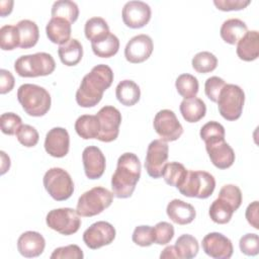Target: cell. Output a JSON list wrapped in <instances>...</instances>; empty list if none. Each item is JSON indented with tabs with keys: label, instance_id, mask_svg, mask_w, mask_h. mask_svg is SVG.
Returning <instances> with one entry per match:
<instances>
[{
	"label": "cell",
	"instance_id": "cell-1",
	"mask_svg": "<svg viewBox=\"0 0 259 259\" xmlns=\"http://www.w3.org/2000/svg\"><path fill=\"white\" fill-rule=\"evenodd\" d=\"M113 82V72L105 64L96 65L86 74L76 92V102L79 106L89 108L97 105L103 93Z\"/></svg>",
	"mask_w": 259,
	"mask_h": 259
},
{
	"label": "cell",
	"instance_id": "cell-2",
	"mask_svg": "<svg viewBox=\"0 0 259 259\" xmlns=\"http://www.w3.org/2000/svg\"><path fill=\"white\" fill-rule=\"evenodd\" d=\"M141 170V162L136 154L128 152L121 154L111 177L113 195L117 198L131 197L140 180Z\"/></svg>",
	"mask_w": 259,
	"mask_h": 259
},
{
	"label": "cell",
	"instance_id": "cell-3",
	"mask_svg": "<svg viewBox=\"0 0 259 259\" xmlns=\"http://www.w3.org/2000/svg\"><path fill=\"white\" fill-rule=\"evenodd\" d=\"M17 99L25 113L30 116H44L51 108L50 93L41 86L35 84H22L17 90Z\"/></svg>",
	"mask_w": 259,
	"mask_h": 259
},
{
	"label": "cell",
	"instance_id": "cell-4",
	"mask_svg": "<svg viewBox=\"0 0 259 259\" xmlns=\"http://www.w3.org/2000/svg\"><path fill=\"white\" fill-rule=\"evenodd\" d=\"M56 69V63L52 55L48 53H35L19 57L14 62V70L20 77L34 78L51 75Z\"/></svg>",
	"mask_w": 259,
	"mask_h": 259
},
{
	"label": "cell",
	"instance_id": "cell-5",
	"mask_svg": "<svg viewBox=\"0 0 259 259\" xmlns=\"http://www.w3.org/2000/svg\"><path fill=\"white\" fill-rule=\"evenodd\" d=\"M113 196L112 191L107 188L102 186L93 187L81 194L76 210L80 217L84 218L97 215L111 205Z\"/></svg>",
	"mask_w": 259,
	"mask_h": 259
},
{
	"label": "cell",
	"instance_id": "cell-6",
	"mask_svg": "<svg viewBox=\"0 0 259 259\" xmlns=\"http://www.w3.org/2000/svg\"><path fill=\"white\" fill-rule=\"evenodd\" d=\"M214 188L215 180L210 173L188 170L184 182L177 189L186 197L205 199L212 194Z\"/></svg>",
	"mask_w": 259,
	"mask_h": 259
},
{
	"label": "cell",
	"instance_id": "cell-7",
	"mask_svg": "<svg viewBox=\"0 0 259 259\" xmlns=\"http://www.w3.org/2000/svg\"><path fill=\"white\" fill-rule=\"evenodd\" d=\"M217 103L219 112L225 119L230 121L237 120L243 111L245 93L238 85L226 84L219 95Z\"/></svg>",
	"mask_w": 259,
	"mask_h": 259
},
{
	"label": "cell",
	"instance_id": "cell-8",
	"mask_svg": "<svg viewBox=\"0 0 259 259\" xmlns=\"http://www.w3.org/2000/svg\"><path fill=\"white\" fill-rule=\"evenodd\" d=\"M42 183L48 193L57 201L67 200L74 192V182L63 168L49 169L44 175Z\"/></svg>",
	"mask_w": 259,
	"mask_h": 259
},
{
	"label": "cell",
	"instance_id": "cell-9",
	"mask_svg": "<svg viewBox=\"0 0 259 259\" xmlns=\"http://www.w3.org/2000/svg\"><path fill=\"white\" fill-rule=\"evenodd\" d=\"M48 227L62 235L70 236L78 232L81 227V219L76 209L71 207L55 208L46 217Z\"/></svg>",
	"mask_w": 259,
	"mask_h": 259
},
{
	"label": "cell",
	"instance_id": "cell-10",
	"mask_svg": "<svg viewBox=\"0 0 259 259\" xmlns=\"http://www.w3.org/2000/svg\"><path fill=\"white\" fill-rule=\"evenodd\" d=\"M96 116L100 124L97 140L104 143H110L116 140L121 123L120 111L112 105H105L99 109Z\"/></svg>",
	"mask_w": 259,
	"mask_h": 259
},
{
	"label": "cell",
	"instance_id": "cell-11",
	"mask_svg": "<svg viewBox=\"0 0 259 259\" xmlns=\"http://www.w3.org/2000/svg\"><path fill=\"white\" fill-rule=\"evenodd\" d=\"M154 130L164 142H174L183 134V127L176 114L170 109H162L156 113L153 121Z\"/></svg>",
	"mask_w": 259,
	"mask_h": 259
},
{
	"label": "cell",
	"instance_id": "cell-12",
	"mask_svg": "<svg viewBox=\"0 0 259 259\" xmlns=\"http://www.w3.org/2000/svg\"><path fill=\"white\" fill-rule=\"evenodd\" d=\"M168 144L161 139L154 140L149 144L145 158V168L150 177L157 179L162 176L164 166L168 160Z\"/></svg>",
	"mask_w": 259,
	"mask_h": 259
},
{
	"label": "cell",
	"instance_id": "cell-13",
	"mask_svg": "<svg viewBox=\"0 0 259 259\" xmlns=\"http://www.w3.org/2000/svg\"><path fill=\"white\" fill-rule=\"evenodd\" d=\"M115 229L110 223L99 221L84 231L83 242L88 248L96 250L111 244L115 239Z\"/></svg>",
	"mask_w": 259,
	"mask_h": 259
},
{
	"label": "cell",
	"instance_id": "cell-14",
	"mask_svg": "<svg viewBox=\"0 0 259 259\" xmlns=\"http://www.w3.org/2000/svg\"><path fill=\"white\" fill-rule=\"evenodd\" d=\"M201 245L204 253L214 259H229L232 257L234 252L231 240L218 232L205 235L202 239Z\"/></svg>",
	"mask_w": 259,
	"mask_h": 259
},
{
	"label": "cell",
	"instance_id": "cell-15",
	"mask_svg": "<svg viewBox=\"0 0 259 259\" xmlns=\"http://www.w3.org/2000/svg\"><path fill=\"white\" fill-rule=\"evenodd\" d=\"M151 7L143 1H128L121 12L123 23L130 28H142L151 19Z\"/></svg>",
	"mask_w": 259,
	"mask_h": 259
},
{
	"label": "cell",
	"instance_id": "cell-16",
	"mask_svg": "<svg viewBox=\"0 0 259 259\" xmlns=\"http://www.w3.org/2000/svg\"><path fill=\"white\" fill-rule=\"evenodd\" d=\"M154 50L152 38L148 34H138L132 37L125 48L124 57L132 64H140L150 58Z\"/></svg>",
	"mask_w": 259,
	"mask_h": 259
},
{
	"label": "cell",
	"instance_id": "cell-17",
	"mask_svg": "<svg viewBox=\"0 0 259 259\" xmlns=\"http://www.w3.org/2000/svg\"><path fill=\"white\" fill-rule=\"evenodd\" d=\"M70 148V136L66 128L56 126L48 132L45 139L46 152L55 158L65 157Z\"/></svg>",
	"mask_w": 259,
	"mask_h": 259
},
{
	"label": "cell",
	"instance_id": "cell-18",
	"mask_svg": "<svg viewBox=\"0 0 259 259\" xmlns=\"http://www.w3.org/2000/svg\"><path fill=\"white\" fill-rule=\"evenodd\" d=\"M205 149L210 162L219 169H228L235 162V152L233 148L225 142V140L205 143Z\"/></svg>",
	"mask_w": 259,
	"mask_h": 259
},
{
	"label": "cell",
	"instance_id": "cell-19",
	"mask_svg": "<svg viewBox=\"0 0 259 259\" xmlns=\"http://www.w3.org/2000/svg\"><path fill=\"white\" fill-rule=\"evenodd\" d=\"M82 161L84 172L89 179L100 178L105 170L106 160L101 150L96 146H88L83 150Z\"/></svg>",
	"mask_w": 259,
	"mask_h": 259
},
{
	"label": "cell",
	"instance_id": "cell-20",
	"mask_svg": "<svg viewBox=\"0 0 259 259\" xmlns=\"http://www.w3.org/2000/svg\"><path fill=\"white\" fill-rule=\"evenodd\" d=\"M45 247L46 240L38 232H24L17 240V250L23 257L26 258H33L41 255Z\"/></svg>",
	"mask_w": 259,
	"mask_h": 259
},
{
	"label": "cell",
	"instance_id": "cell-21",
	"mask_svg": "<svg viewBox=\"0 0 259 259\" xmlns=\"http://www.w3.org/2000/svg\"><path fill=\"white\" fill-rule=\"evenodd\" d=\"M166 212L173 223L181 226L192 223L196 217V211L193 205L177 198L171 200L167 204Z\"/></svg>",
	"mask_w": 259,
	"mask_h": 259
},
{
	"label": "cell",
	"instance_id": "cell-22",
	"mask_svg": "<svg viewBox=\"0 0 259 259\" xmlns=\"http://www.w3.org/2000/svg\"><path fill=\"white\" fill-rule=\"evenodd\" d=\"M71 25L72 24L66 19L52 17L46 26V33L49 40L60 46L68 42L71 39Z\"/></svg>",
	"mask_w": 259,
	"mask_h": 259
},
{
	"label": "cell",
	"instance_id": "cell-23",
	"mask_svg": "<svg viewBox=\"0 0 259 259\" xmlns=\"http://www.w3.org/2000/svg\"><path fill=\"white\" fill-rule=\"evenodd\" d=\"M236 53L239 59L252 62L259 56V33L257 30H248L238 41Z\"/></svg>",
	"mask_w": 259,
	"mask_h": 259
},
{
	"label": "cell",
	"instance_id": "cell-24",
	"mask_svg": "<svg viewBox=\"0 0 259 259\" xmlns=\"http://www.w3.org/2000/svg\"><path fill=\"white\" fill-rule=\"evenodd\" d=\"M247 31V24L243 20L239 18H230L223 22L220 34L225 42L229 45H237Z\"/></svg>",
	"mask_w": 259,
	"mask_h": 259
},
{
	"label": "cell",
	"instance_id": "cell-25",
	"mask_svg": "<svg viewBox=\"0 0 259 259\" xmlns=\"http://www.w3.org/2000/svg\"><path fill=\"white\" fill-rule=\"evenodd\" d=\"M179 109L183 118L187 122H197L203 118L206 113L205 103L198 97L183 99L180 103Z\"/></svg>",
	"mask_w": 259,
	"mask_h": 259
},
{
	"label": "cell",
	"instance_id": "cell-26",
	"mask_svg": "<svg viewBox=\"0 0 259 259\" xmlns=\"http://www.w3.org/2000/svg\"><path fill=\"white\" fill-rule=\"evenodd\" d=\"M116 99L124 106H133L141 98V89L133 80H122L115 88Z\"/></svg>",
	"mask_w": 259,
	"mask_h": 259
},
{
	"label": "cell",
	"instance_id": "cell-27",
	"mask_svg": "<svg viewBox=\"0 0 259 259\" xmlns=\"http://www.w3.org/2000/svg\"><path fill=\"white\" fill-rule=\"evenodd\" d=\"M236 210L237 208L230 201L224 197L218 196V198L214 199L210 204L208 214L211 221L215 224L225 225L231 221L233 213Z\"/></svg>",
	"mask_w": 259,
	"mask_h": 259
},
{
	"label": "cell",
	"instance_id": "cell-28",
	"mask_svg": "<svg viewBox=\"0 0 259 259\" xmlns=\"http://www.w3.org/2000/svg\"><path fill=\"white\" fill-rule=\"evenodd\" d=\"M16 27L19 32V48L30 49L37 44L39 38V30L34 21L22 19L17 22Z\"/></svg>",
	"mask_w": 259,
	"mask_h": 259
},
{
	"label": "cell",
	"instance_id": "cell-29",
	"mask_svg": "<svg viewBox=\"0 0 259 259\" xmlns=\"http://www.w3.org/2000/svg\"><path fill=\"white\" fill-rule=\"evenodd\" d=\"M58 55L64 65L68 67L76 66L82 60L83 47L78 39L71 38L68 42L59 47Z\"/></svg>",
	"mask_w": 259,
	"mask_h": 259
},
{
	"label": "cell",
	"instance_id": "cell-30",
	"mask_svg": "<svg viewBox=\"0 0 259 259\" xmlns=\"http://www.w3.org/2000/svg\"><path fill=\"white\" fill-rule=\"evenodd\" d=\"M75 131L84 140L97 139L100 131L99 120L96 115L83 114L75 121Z\"/></svg>",
	"mask_w": 259,
	"mask_h": 259
},
{
	"label": "cell",
	"instance_id": "cell-31",
	"mask_svg": "<svg viewBox=\"0 0 259 259\" xmlns=\"http://www.w3.org/2000/svg\"><path fill=\"white\" fill-rule=\"evenodd\" d=\"M84 33L87 39H89L91 42H95L106 37L110 33V31L105 19L95 16L89 18L85 22Z\"/></svg>",
	"mask_w": 259,
	"mask_h": 259
},
{
	"label": "cell",
	"instance_id": "cell-32",
	"mask_svg": "<svg viewBox=\"0 0 259 259\" xmlns=\"http://www.w3.org/2000/svg\"><path fill=\"white\" fill-rule=\"evenodd\" d=\"M174 248L178 259H191L197 255L199 245L196 238L189 234H183L176 240Z\"/></svg>",
	"mask_w": 259,
	"mask_h": 259
},
{
	"label": "cell",
	"instance_id": "cell-33",
	"mask_svg": "<svg viewBox=\"0 0 259 259\" xmlns=\"http://www.w3.org/2000/svg\"><path fill=\"white\" fill-rule=\"evenodd\" d=\"M187 172L188 170L183 164L179 162H170L165 164L162 177L168 185L178 188L184 182Z\"/></svg>",
	"mask_w": 259,
	"mask_h": 259
},
{
	"label": "cell",
	"instance_id": "cell-34",
	"mask_svg": "<svg viewBox=\"0 0 259 259\" xmlns=\"http://www.w3.org/2000/svg\"><path fill=\"white\" fill-rule=\"evenodd\" d=\"M51 14H52V17L66 19L72 24L78 19L79 8L74 1L59 0L54 2L52 6Z\"/></svg>",
	"mask_w": 259,
	"mask_h": 259
},
{
	"label": "cell",
	"instance_id": "cell-35",
	"mask_svg": "<svg viewBox=\"0 0 259 259\" xmlns=\"http://www.w3.org/2000/svg\"><path fill=\"white\" fill-rule=\"evenodd\" d=\"M91 48L95 56L99 58H111L118 52L119 39L115 34L110 32L103 39L91 42Z\"/></svg>",
	"mask_w": 259,
	"mask_h": 259
},
{
	"label": "cell",
	"instance_id": "cell-36",
	"mask_svg": "<svg viewBox=\"0 0 259 259\" xmlns=\"http://www.w3.org/2000/svg\"><path fill=\"white\" fill-rule=\"evenodd\" d=\"M175 87L177 92L184 99H186V98H191L196 96L198 92L199 84L196 77L186 73V74H181L177 77L175 81Z\"/></svg>",
	"mask_w": 259,
	"mask_h": 259
},
{
	"label": "cell",
	"instance_id": "cell-37",
	"mask_svg": "<svg viewBox=\"0 0 259 259\" xmlns=\"http://www.w3.org/2000/svg\"><path fill=\"white\" fill-rule=\"evenodd\" d=\"M192 68L200 74H206L212 72L218 66L217 57L210 52H199L191 61Z\"/></svg>",
	"mask_w": 259,
	"mask_h": 259
},
{
	"label": "cell",
	"instance_id": "cell-38",
	"mask_svg": "<svg viewBox=\"0 0 259 259\" xmlns=\"http://www.w3.org/2000/svg\"><path fill=\"white\" fill-rule=\"evenodd\" d=\"M0 47L3 51H12L19 47V32L16 25L6 24L0 28Z\"/></svg>",
	"mask_w": 259,
	"mask_h": 259
},
{
	"label": "cell",
	"instance_id": "cell-39",
	"mask_svg": "<svg viewBox=\"0 0 259 259\" xmlns=\"http://www.w3.org/2000/svg\"><path fill=\"white\" fill-rule=\"evenodd\" d=\"M200 138L204 143L225 140V127L218 121L211 120L203 124L199 132Z\"/></svg>",
	"mask_w": 259,
	"mask_h": 259
},
{
	"label": "cell",
	"instance_id": "cell-40",
	"mask_svg": "<svg viewBox=\"0 0 259 259\" xmlns=\"http://www.w3.org/2000/svg\"><path fill=\"white\" fill-rule=\"evenodd\" d=\"M133 242L141 247H149L155 243V230L151 226H138L132 235Z\"/></svg>",
	"mask_w": 259,
	"mask_h": 259
},
{
	"label": "cell",
	"instance_id": "cell-41",
	"mask_svg": "<svg viewBox=\"0 0 259 259\" xmlns=\"http://www.w3.org/2000/svg\"><path fill=\"white\" fill-rule=\"evenodd\" d=\"M15 135H16L17 141L26 148H31L36 146L39 140V135L37 131L29 124H22L18 128Z\"/></svg>",
	"mask_w": 259,
	"mask_h": 259
},
{
	"label": "cell",
	"instance_id": "cell-42",
	"mask_svg": "<svg viewBox=\"0 0 259 259\" xmlns=\"http://www.w3.org/2000/svg\"><path fill=\"white\" fill-rule=\"evenodd\" d=\"M1 131L3 134L13 136L16 134L18 128L22 125L21 117L13 112H5L0 116Z\"/></svg>",
	"mask_w": 259,
	"mask_h": 259
},
{
	"label": "cell",
	"instance_id": "cell-43",
	"mask_svg": "<svg viewBox=\"0 0 259 259\" xmlns=\"http://www.w3.org/2000/svg\"><path fill=\"white\" fill-rule=\"evenodd\" d=\"M239 247L242 253L247 256H255L259 252V237L257 234L248 233L241 237Z\"/></svg>",
	"mask_w": 259,
	"mask_h": 259
},
{
	"label": "cell",
	"instance_id": "cell-44",
	"mask_svg": "<svg viewBox=\"0 0 259 259\" xmlns=\"http://www.w3.org/2000/svg\"><path fill=\"white\" fill-rule=\"evenodd\" d=\"M155 243L158 245H166L174 237V227L167 222H159L155 227Z\"/></svg>",
	"mask_w": 259,
	"mask_h": 259
},
{
	"label": "cell",
	"instance_id": "cell-45",
	"mask_svg": "<svg viewBox=\"0 0 259 259\" xmlns=\"http://www.w3.org/2000/svg\"><path fill=\"white\" fill-rule=\"evenodd\" d=\"M83 257L81 248L74 244L56 248L51 255V259H82Z\"/></svg>",
	"mask_w": 259,
	"mask_h": 259
},
{
	"label": "cell",
	"instance_id": "cell-46",
	"mask_svg": "<svg viewBox=\"0 0 259 259\" xmlns=\"http://www.w3.org/2000/svg\"><path fill=\"white\" fill-rule=\"evenodd\" d=\"M225 85H226L225 80L218 76H211L207 78L204 83L205 95L212 102H217L219 95Z\"/></svg>",
	"mask_w": 259,
	"mask_h": 259
},
{
	"label": "cell",
	"instance_id": "cell-47",
	"mask_svg": "<svg viewBox=\"0 0 259 259\" xmlns=\"http://www.w3.org/2000/svg\"><path fill=\"white\" fill-rule=\"evenodd\" d=\"M219 196L224 197L225 199L230 201L237 209L241 206L242 191L237 185H234V184L224 185L219 192Z\"/></svg>",
	"mask_w": 259,
	"mask_h": 259
},
{
	"label": "cell",
	"instance_id": "cell-48",
	"mask_svg": "<svg viewBox=\"0 0 259 259\" xmlns=\"http://www.w3.org/2000/svg\"><path fill=\"white\" fill-rule=\"evenodd\" d=\"M250 3V0H213L214 6L222 11L242 10L245 9Z\"/></svg>",
	"mask_w": 259,
	"mask_h": 259
},
{
	"label": "cell",
	"instance_id": "cell-49",
	"mask_svg": "<svg viewBox=\"0 0 259 259\" xmlns=\"http://www.w3.org/2000/svg\"><path fill=\"white\" fill-rule=\"evenodd\" d=\"M15 84V79L13 75L5 69L0 70V93L6 94L10 92Z\"/></svg>",
	"mask_w": 259,
	"mask_h": 259
},
{
	"label": "cell",
	"instance_id": "cell-50",
	"mask_svg": "<svg viewBox=\"0 0 259 259\" xmlns=\"http://www.w3.org/2000/svg\"><path fill=\"white\" fill-rule=\"evenodd\" d=\"M259 203L257 200L251 202L247 208H246V212H245V217L247 222L249 223V225L251 227H253L254 229L258 230L259 229V225H258V220H259Z\"/></svg>",
	"mask_w": 259,
	"mask_h": 259
},
{
	"label": "cell",
	"instance_id": "cell-51",
	"mask_svg": "<svg viewBox=\"0 0 259 259\" xmlns=\"http://www.w3.org/2000/svg\"><path fill=\"white\" fill-rule=\"evenodd\" d=\"M14 2L12 0H3L0 1V15L2 17H5L6 15H9L12 12Z\"/></svg>",
	"mask_w": 259,
	"mask_h": 259
},
{
	"label": "cell",
	"instance_id": "cell-52",
	"mask_svg": "<svg viewBox=\"0 0 259 259\" xmlns=\"http://www.w3.org/2000/svg\"><path fill=\"white\" fill-rule=\"evenodd\" d=\"M1 154V175L5 174L9 168H10V158L6 155V153L4 151L0 152Z\"/></svg>",
	"mask_w": 259,
	"mask_h": 259
},
{
	"label": "cell",
	"instance_id": "cell-53",
	"mask_svg": "<svg viewBox=\"0 0 259 259\" xmlns=\"http://www.w3.org/2000/svg\"><path fill=\"white\" fill-rule=\"evenodd\" d=\"M160 258H177V254H176V251H175V248H174V245H170V246H167L163 251L162 253L160 254ZM178 259V258H177Z\"/></svg>",
	"mask_w": 259,
	"mask_h": 259
}]
</instances>
